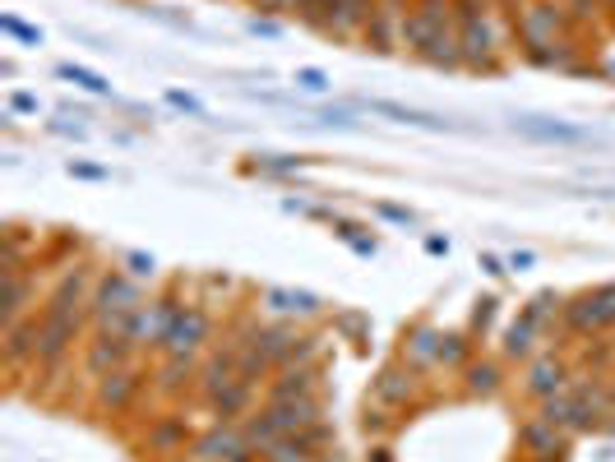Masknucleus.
<instances>
[{"instance_id":"20","label":"nucleus","mask_w":615,"mask_h":462,"mask_svg":"<svg viewBox=\"0 0 615 462\" xmlns=\"http://www.w3.org/2000/svg\"><path fill=\"white\" fill-rule=\"evenodd\" d=\"M463 388L473 398H495L504 388V370L495 361H467L463 365Z\"/></svg>"},{"instance_id":"22","label":"nucleus","mask_w":615,"mask_h":462,"mask_svg":"<svg viewBox=\"0 0 615 462\" xmlns=\"http://www.w3.org/2000/svg\"><path fill=\"white\" fill-rule=\"evenodd\" d=\"M375 116H389L398 125H417V129H454V121H440V116H426V111H412V107H398V102H385V98H375L366 102Z\"/></svg>"},{"instance_id":"34","label":"nucleus","mask_w":615,"mask_h":462,"mask_svg":"<svg viewBox=\"0 0 615 462\" xmlns=\"http://www.w3.org/2000/svg\"><path fill=\"white\" fill-rule=\"evenodd\" d=\"M246 28H250V33H260V37H278V33H283V28L274 24V18H264V14H255Z\"/></svg>"},{"instance_id":"9","label":"nucleus","mask_w":615,"mask_h":462,"mask_svg":"<svg viewBox=\"0 0 615 462\" xmlns=\"http://www.w3.org/2000/svg\"><path fill=\"white\" fill-rule=\"evenodd\" d=\"M412 394H417V370H412L407 361L385 365V370L375 375V384H371L375 407H407Z\"/></svg>"},{"instance_id":"39","label":"nucleus","mask_w":615,"mask_h":462,"mask_svg":"<svg viewBox=\"0 0 615 462\" xmlns=\"http://www.w3.org/2000/svg\"><path fill=\"white\" fill-rule=\"evenodd\" d=\"M366 462H393V458H389V449H375V453H371Z\"/></svg>"},{"instance_id":"42","label":"nucleus","mask_w":615,"mask_h":462,"mask_svg":"<svg viewBox=\"0 0 615 462\" xmlns=\"http://www.w3.org/2000/svg\"><path fill=\"white\" fill-rule=\"evenodd\" d=\"M611 402H615V388H611Z\"/></svg>"},{"instance_id":"5","label":"nucleus","mask_w":615,"mask_h":462,"mask_svg":"<svg viewBox=\"0 0 615 462\" xmlns=\"http://www.w3.org/2000/svg\"><path fill=\"white\" fill-rule=\"evenodd\" d=\"M139 394H143V379L135 375L130 365H121V370H112V375L93 379V402H98V412H112V416L130 412Z\"/></svg>"},{"instance_id":"40","label":"nucleus","mask_w":615,"mask_h":462,"mask_svg":"<svg viewBox=\"0 0 615 462\" xmlns=\"http://www.w3.org/2000/svg\"><path fill=\"white\" fill-rule=\"evenodd\" d=\"M528 462H547V458H528Z\"/></svg>"},{"instance_id":"4","label":"nucleus","mask_w":615,"mask_h":462,"mask_svg":"<svg viewBox=\"0 0 615 462\" xmlns=\"http://www.w3.org/2000/svg\"><path fill=\"white\" fill-rule=\"evenodd\" d=\"M459 47H463V70H477V74L500 70V42L491 37V24H486V18H467V24H459Z\"/></svg>"},{"instance_id":"31","label":"nucleus","mask_w":615,"mask_h":462,"mask_svg":"<svg viewBox=\"0 0 615 462\" xmlns=\"http://www.w3.org/2000/svg\"><path fill=\"white\" fill-rule=\"evenodd\" d=\"M65 172L79 176V180H112V172H106V166H93V162H65Z\"/></svg>"},{"instance_id":"17","label":"nucleus","mask_w":615,"mask_h":462,"mask_svg":"<svg viewBox=\"0 0 615 462\" xmlns=\"http://www.w3.org/2000/svg\"><path fill=\"white\" fill-rule=\"evenodd\" d=\"M403 361L412 370H426V365H440V328L430 324H412L403 333Z\"/></svg>"},{"instance_id":"1","label":"nucleus","mask_w":615,"mask_h":462,"mask_svg":"<svg viewBox=\"0 0 615 462\" xmlns=\"http://www.w3.org/2000/svg\"><path fill=\"white\" fill-rule=\"evenodd\" d=\"M143 305H149V301H143L139 277L121 273V269H106V273L98 277V287H93V301H88V324L135 338V314H139Z\"/></svg>"},{"instance_id":"27","label":"nucleus","mask_w":615,"mask_h":462,"mask_svg":"<svg viewBox=\"0 0 615 462\" xmlns=\"http://www.w3.org/2000/svg\"><path fill=\"white\" fill-rule=\"evenodd\" d=\"M297 88H305V92H329L334 79H329L324 70H315V65H301V70H297Z\"/></svg>"},{"instance_id":"37","label":"nucleus","mask_w":615,"mask_h":462,"mask_svg":"<svg viewBox=\"0 0 615 462\" xmlns=\"http://www.w3.org/2000/svg\"><path fill=\"white\" fill-rule=\"evenodd\" d=\"M477 264H481V273H491V277H504V273H510V269H504V259H495V254H481Z\"/></svg>"},{"instance_id":"10","label":"nucleus","mask_w":615,"mask_h":462,"mask_svg":"<svg viewBox=\"0 0 615 462\" xmlns=\"http://www.w3.org/2000/svg\"><path fill=\"white\" fill-rule=\"evenodd\" d=\"M250 444L241 435V425H213L204 439H194L190 449V462H231L237 453H246Z\"/></svg>"},{"instance_id":"35","label":"nucleus","mask_w":615,"mask_h":462,"mask_svg":"<svg viewBox=\"0 0 615 462\" xmlns=\"http://www.w3.org/2000/svg\"><path fill=\"white\" fill-rule=\"evenodd\" d=\"M10 107H14V111H33V116H38V98H33V92H24V88L10 98Z\"/></svg>"},{"instance_id":"36","label":"nucleus","mask_w":615,"mask_h":462,"mask_svg":"<svg viewBox=\"0 0 615 462\" xmlns=\"http://www.w3.org/2000/svg\"><path fill=\"white\" fill-rule=\"evenodd\" d=\"M532 264H537V254H532V250H514V254H510V269H518V273H528Z\"/></svg>"},{"instance_id":"7","label":"nucleus","mask_w":615,"mask_h":462,"mask_svg":"<svg viewBox=\"0 0 615 462\" xmlns=\"http://www.w3.org/2000/svg\"><path fill=\"white\" fill-rule=\"evenodd\" d=\"M518 449L528 453V458H547V462H560V458L569 453V435L560 430V425H551V421L532 416V421H523V425H518Z\"/></svg>"},{"instance_id":"21","label":"nucleus","mask_w":615,"mask_h":462,"mask_svg":"<svg viewBox=\"0 0 615 462\" xmlns=\"http://www.w3.org/2000/svg\"><path fill=\"white\" fill-rule=\"evenodd\" d=\"M537 333H541V324H532L528 314H518V320L504 328V342H500V351L510 361H532V347H537Z\"/></svg>"},{"instance_id":"24","label":"nucleus","mask_w":615,"mask_h":462,"mask_svg":"<svg viewBox=\"0 0 615 462\" xmlns=\"http://www.w3.org/2000/svg\"><path fill=\"white\" fill-rule=\"evenodd\" d=\"M57 74H61V79H70V84L88 88V92H98V98H112V84H106L98 70H84V65H70L65 61V65H57Z\"/></svg>"},{"instance_id":"16","label":"nucleus","mask_w":615,"mask_h":462,"mask_svg":"<svg viewBox=\"0 0 615 462\" xmlns=\"http://www.w3.org/2000/svg\"><path fill=\"white\" fill-rule=\"evenodd\" d=\"M260 301L274 310V314H283V320H315V314L324 310L319 296H311V291H283V287H264Z\"/></svg>"},{"instance_id":"25","label":"nucleus","mask_w":615,"mask_h":462,"mask_svg":"<svg viewBox=\"0 0 615 462\" xmlns=\"http://www.w3.org/2000/svg\"><path fill=\"white\" fill-rule=\"evenodd\" d=\"M0 28H5L14 42H24V47H42V28H33V24H24V18H14V14H0Z\"/></svg>"},{"instance_id":"29","label":"nucleus","mask_w":615,"mask_h":462,"mask_svg":"<svg viewBox=\"0 0 615 462\" xmlns=\"http://www.w3.org/2000/svg\"><path fill=\"white\" fill-rule=\"evenodd\" d=\"M297 166H305V158H283V153L255 158V172H297Z\"/></svg>"},{"instance_id":"19","label":"nucleus","mask_w":615,"mask_h":462,"mask_svg":"<svg viewBox=\"0 0 615 462\" xmlns=\"http://www.w3.org/2000/svg\"><path fill=\"white\" fill-rule=\"evenodd\" d=\"M514 129L528 139H541V143H583L588 139V129L560 125V121H537V116H514Z\"/></svg>"},{"instance_id":"3","label":"nucleus","mask_w":615,"mask_h":462,"mask_svg":"<svg viewBox=\"0 0 615 462\" xmlns=\"http://www.w3.org/2000/svg\"><path fill=\"white\" fill-rule=\"evenodd\" d=\"M565 324L574 333H597V328H615V283L583 291L578 301L565 305Z\"/></svg>"},{"instance_id":"41","label":"nucleus","mask_w":615,"mask_h":462,"mask_svg":"<svg viewBox=\"0 0 615 462\" xmlns=\"http://www.w3.org/2000/svg\"><path fill=\"white\" fill-rule=\"evenodd\" d=\"M486 5H500V0H486Z\"/></svg>"},{"instance_id":"15","label":"nucleus","mask_w":615,"mask_h":462,"mask_svg":"<svg viewBox=\"0 0 615 462\" xmlns=\"http://www.w3.org/2000/svg\"><path fill=\"white\" fill-rule=\"evenodd\" d=\"M398 28H403V14H393V10H385V5H375L366 33H361V42H366V51H375V55H393L398 47H403Z\"/></svg>"},{"instance_id":"28","label":"nucleus","mask_w":615,"mask_h":462,"mask_svg":"<svg viewBox=\"0 0 615 462\" xmlns=\"http://www.w3.org/2000/svg\"><path fill=\"white\" fill-rule=\"evenodd\" d=\"M375 217L393 222V227H417V213H412V209H398V203H375Z\"/></svg>"},{"instance_id":"14","label":"nucleus","mask_w":615,"mask_h":462,"mask_svg":"<svg viewBox=\"0 0 615 462\" xmlns=\"http://www.w3.org/2000/svg\"><path fill=\"white\" fill-rule=\"evenodd\" d=\"M190 384H199V357H162V370L153 375L158 398H180Z\"/></svg>"},{"instance_id":"2","label":"nucleus","mask_w":615,"mask_h":462,"mask_svg":"<svg viewBox=\"0 0 615 462\" xmlns=\"http://www.w3.org/2000/svg\"><path fill=\"white\" fill-rule=\"evenodd\" d=\"M209 342H213V314L204 310V301H194L180 305L167 342H162V357H199V351H209Z\"/></svg>"},{"instance_id":"33","label":"nucleus","mask_w":615,"mask_h":462,"mask_svg":"<svg viewBox=\"0 0 615 462\" xmlns=\"http://www.w3.org/2000/svg\"><path fill=\"white\" fill-rule=\"evenodd\" d=\"M167 102L172 107H180V111H190V116H204V107H199L190 92H180V88H167Z\"/></svg>"},{"instance_id":"18","label":"nucleus","mask_w":615,"mask_h":462,"mask_svg":"<svg viewBox=\"0 0 615 462\" xmlns=\"http://www.w3.org/2000/svg\"><path fill=\"white\" fill-rule=\"evenodd\" d=\"M143 449H149V453H158V458L186 453V421H180V416H158V421H149V435H143Z\"/></svg>"},{"instance_id":"12","label":"nucleus","mask_w":615,"mask_h":462,"mask_svg":"<svg viewBox=\"0 0 615 462\" xmlns=\"http://www.w3.org/2000/svg\"><path fill=\"white\" fill-rule=\"evenodd\" d=\"M319 388V365H283L274 379L264 384L268 402H283V398H311Z\"/></svg>"},{"instance_id":"23","label":"nucleus","mask_w":615,"mask_h":462,"mask_svg":"<svg viewBox=\"0 0 615 462\" xmlns=\"http://www.w3.org/2000/svg\"><path fill=\"white\" fill-rule=\"evenodd\" d=\"M473 361V333H440V365H467Z\"/></svg>"},{"instance_id":"32","label":"nucleus","mask_w":615,"mask_h":462,"mask_svg":"<svg viewBox=\"0 0 615 462\" xmlns=\"http://www.w3.org/2000/svg\"><path fill=\"white\" fill-rule=\"evenodd\" d=\"M125 269H130V277H153L158 273V264H153V254H125Z\"/></svg>"},{"instance_id":"26","label":"nucleus","mask_w":615,"mask_h":462,"mask_svg":"<svg viewBox=\"0 0 615 462\" xmlns=\"http://www.w3.org/2000/svg\"><path fill=\"white\" fill-rule=\"evenodd\" d=\"M250 10H260L264 18H297L301 14V0H246Z\"/></svg>"},{"instance_id":"6","label":"nucleus","mask_w":615,"mask_h":462,"mask_svg":"<svg viewBox=\"0 0 615 462\" xmlns=\"http://www.w3.org/2000/svg\"><path fill=\"white\" fill-rule=\"evenodd\" d=\"M574 379V370L565 357H555V351H547V357H532L528 361V375H523V388L541 402V398H555V394H565Z\"/></svg>"},{"instance_id":"13","label":"nucleus","mask_w":615,"mask_h":462,"mask_svg":"<svg viewBox=\"0 0 615 462\" xmlns=\"http://www.w3.org/2000/svg\"><path fill=\"white\" fill-rule=\"evenodd\" d=\"M5 333V370L10 375H20L24 365H38V314L14 328H0Z\"/></svg>"},{"instance_id":"11","label":"nucleus","mask_w":615,"mask_h":462,"mask_svg":"<svg viewBox=\"0 0 615 462\" xmlns=\"http://www.w3.org/2000/svg\"><path fill=\"white\" fill-rule=\"evenodd\" d=\"M250 402H255V384H250V379H231L223 394L209 398V416H213V425H241L250 416Z\"/></svg>"},{"instance_id":"8","label":"nucleus","mask_w":615,"mask_h":462,"mask_svg":"<svg viewBox=\"0 0 615 462\" xmlns=\"http://www.w3.org/2000/svg\"><path fill=\"white\" fill-rule=\"evenodd\" d=\"M264 416L274 421V430H278V435H297V430H305V425L324 421V402H319V394H311V398L264 402Z\"/></svg>"},{"instance_id":"38","label":"nucleus","mask_w":615,"mask_h":462,"mask_svg":"<svg viewBox=\"0 0 615 462\" xmlns=\"http://www.w3.org/2000/svg\"><path fill=\"white\" fill-rule=\"evenodd\" d=\"M426 250L430 254H449V240L444 236H426Z\"/></svg>"},{"instance_id":"30","label":"nucleus","mask_w":615,"mask_h":462,"mask_svg":"<svg viewBox=\"0 0 615 462\" xmlns=\"http://www.w3.org/2000/svg\"><path fill=\"white\" fill-rule=\"evenodd\" d=\"M495 310H500V301H495V296H481V301H477V310H473V333H486V328H491Z\"/></svg>"}]
</instances>
